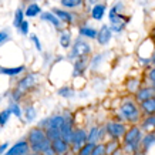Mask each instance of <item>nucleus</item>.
<instances>
[{
    "mask_svg": "<svg viewBox=\"0 0 155 155\" xmlns=\"http://www.w3.org/2000/svg\"><path fill=\"white\" fill-rule=\"evenodd\" d=\"M47 140V134L40 130V128H34L30 131L28 134V142H30V145H37V144H41L43 141H46Z\"/></svg>",
    "mask_w": 155,
    "mask_h": 155,
    "instance_id": "423d86ee",
    "label": "nucleus"
},
{
    "mask_svg": "<svg viewBox=\"0 0 155 155\" xmlns=\"http://www.w3.org/2000/svg\"><path fill=\"white\" fill-rule=\"evenodd\" d=\"M120 111H121L122 117L127 118L128 121H131V122L138 121V118H140V110H138V107L135 105V103H134V101H130V100H127L125 103L122 104L121 108H120Z\"/></svg>",
    "mask_w": 155,
    "mask_h": 155,
    "instance_id": "f03ea898",
    "label": "nucleus"
},
{
    "mask_svg": "<svg viewBox=\"0 0 155 155\" xmlns=\"http://www.w3.org/2000/svg\"><path fill=\"white\" fill-rule=\"evenodd\" d=\"M142 128H144V130H152V128H155V114L154 115H150L147 120H144Z\"/></svg>",
    "mask_w": 155,
    "mask_h": 155,
    "instance_id": "c85d7f7f",
    "label": "nucleus"
},
{
    "mask_svg": "<svg viewBox=\"0 0 155 155\" xmlns=\"http://www.w3.org/2000/svg\"><path fill=\"white\" fill-rule=\"evenodd\" d=\"M140 142H141V130L138 127L130 128V131H127L125 135H124L125 150L130 151V152H137L138 147H140Z\"/></svg>",
    "mask_w": 155,
    "mask_h": 155,
    "instance_id": "f257e3e1",
    "label": "nucleus"
},
{
    "mask_svg": "<svg viewBox=\"0 0 155 155\" xmlns=\"http://www.w3.org/2000/svg\"><path fill=\"white\" fill-rule=\"evenodd\" d=\"M105 12H107V6L104 5V3H97L91 9V17L94 20H97V21H100V20H103Z\"/></svg>",
    "mask_w": 155,
    "mask_h": 155,
    "instance_id": "f8f14e48",
    "label": "nucleus"
},
{
    "mask_svg": "<svg viewBox=\"0 0 155 155\" xmlns=\"http://www.w3.org/2000/svg\"><path fill=\"white\" fill-rule=\"evenodd\" d=\"M94 147H95V142H85L84 145L78 150V155H91Z\"/></svg>",
    "mask_w": 155,
    "mask_h": 155,
    "instance_id": "b1692460",
    "label": "nucleus"
},
{
    "mask_svg": "<svg viewBox=\"0 0 155 155\" xmlns=\"http://www.w3.org/2000/svg\"><path fill=\"white\" fill-rule=\"evenodd\" d=\"M100 137H101V131L97 127H93L88 137H87V142H97V140H98Z\"/></svg>",
    "mask_w": 155,
    "mask_h": 155,
    "instance_id": "a878e982",
    "label": "nucleus"
},
{
    "mask_svg": "<svg viewBox=\"0 0 155 155\" xmlns=\"http://www.w3.org/2000/svg\"><path fill=\"white\" fill-rule=\"evenodd\" d=\"M6 38H7V33H6V31H2V33H0V43H3Z\"/></svg>",
    "mask_w": 155,
    "mask_h": 155,
    "instance_id": "ea45409f",
    "label": "nucleus"
},
{
    "mask_svg": "<svg viewBox=\"0 0 155 155\" xmlns=\"http://www.w3.org/2000/svg\"><path fill=\"white\" fill-rule=\"evenodd\" d=\"M51 147L57 155H63L68 151V142L63 138H57V140L51 141Z\"/></svg>",
    "mask_w": 155,
    "mask_h": 155,
    "instance_id": "1a4fd4ad",
    "label": "nucleus"
},
{
    "mask_svg": "<svg viewBox=\"0 0 155 155\" xmlns=\"http://www.w3.org/2000/svg\"><path fill=\"white\" fill-rule=\"evenodd\" d=\"M58 94L61 97H64V98H71L73 95H74V91L70 88V87H63V88L58 90Z\"/></svg>",
    "mask_w": 155,
    "mask_h": 155,
    "instance_id": "7c9ffc66",
    "label": "nucleus"
},
{
    "mask_svg": "<svg viewBox=\"0 0 155 155\" xmlns=\"http://www.w3.org/2000/svg\"><path fill=\"white\" fill-rule=\"evenodd\" d=\"M111 37H113L111 27L107 26V24L101 26V28L98 30V34H97V41H98L100 46H107L108 43H110V40H111Z\"/></svg>",
    "mask_w": 155,
    "mask_h": 155,
    "instance_id": "39448f33",
    "label": "nucleus"
},
{
    "mask_svg": "<svg viewBox=\"0 0 155 155\" xmlns=\"http://www.w3.org/2000/svg\"><path fill=\"white\" fill-rule=\"evenodd\" d=\"M83 3H84V0H60V5L66 9H77V7L83 6Z\"/></svg>",
    "mask_w": 155,
    "mask_h": 155,
    "instance_id": "aec40b11",
    "label": "nucleus"
},
{
    "mask_svg": "<svg viewBox=\"0 0 155 155\" xmlns=\"http://www.w3.org/2000/svg\"><path fill=\"white\" fill-rule=\"evenodd\" d=\"M43 154L44 155H54L56 152H54V150H53V147H48V148H46V150L43 151Z\"/></svg>",
    "mask_w": 155,
    "mask_h": 155,
    "instance_id": "58836bf2",
    "label": "nucleus"
},
{
    "mask_svg": "<svg viewBox=\"0 0 155 155\" xmlns=\"http://www.w3.org/2000/svg\"><path fill=\"white\" fill-rule=\"evenodd\" d=\"M88 66V60H87V56H83V57H78L74 63V75H81L84 74L85 68Z\"/></svg>",
    "mask_w": 155,
    "mask_h": 155,
    "instance_id": "9d476101",
    "label": "nucleus"
},
{
    "mask_svg": "<svg viewBox=\"0 0 155 155\" xmlns=\"http://www.w3.org/2000/svg\"><path fill=\"white\" fill-rule=\"evenodd\" d=\"M111 155H122V151L120 150V148H118V150H115V151H114V152H113V154H111Z\"/></svg>",
    "mask_w": 155,
    "mask_h": 155,
    "instance_id": "a19ab883",
    "label": "nucleus"
},
{
    "mask_svg": "<svg viewBox=\"0 0 155 155\" xmlns=\"http://www.w3.org/2000/svg\"><path fill=\"white\" fill-rule=\"evenodd\" d=\"M90 53H91V47H90V44L84 40H75L74 46L71 48V53H70V58H78V57H83V56H88Z\"/></svg>",
    "mask_w": 155,
    "mask_h": 155,
    "instance_id": "7ed1b4c3",
    "label": "nucleus"
},
{
    "mask_svg": "<svg viewBox=\"0 0 155 155\" xmlns=\"http://www.w3.org/2000/svg\"><path fill=\"white\" fill-rule=\"evenodd\" d=\"M60 46L63 48H68L71 46V34H70V31H61V34H60Z\"/></svg>",
    "mask_w": 155,
    "mask_h": 155,
    "instance_id": "4be33fe9",
    "label": "nucleus"
},
{
    "mask_svg": "<svg viewBox=\"0 0 155 155\" xmlns=\"http://www.w3.org/2000/svg\"><path fill=\"white\" fill-rule=\"evenodd\" d=\"M10 114H12L10 110H5V111H2V113H0V125H2V127L6 125V122H7V120H9Z\"/></svg>",
    "mask_w": 155,
    "mask_h": 155,
    "instance_id": "2f4dec72",
    "label": "nucleus"
},
{
    "mask_svg": "<svg viewBox=\"0 0 155 155\" xmlns=\"http://www.w3.org/2000/svg\"><path fill=\"white\" fill-rule=\"evenodd\" d=\"M148 78H150V80L152 81V84H154V83H155V67H154V68H152V70L150 71V73H148Z\"/></svg>",
    "mask_w": 155,
    "mask_h": 155,
    "instance_id": "4c0bfd02",
    "label": "nucleus"
},
{
    "mask_svg": "<svg viewBox=\"0 0 155 155\" xmlns=\"http://www.w3.org/2000/svg\"><path fill=\"white\" fill-rule=\"evenodd\" d=\"M141 108H142V111H144L145 114H148V115H154L155 114V97L148 98V100H145V101H142Z\"/></svg>",
    "mask_w": 155,
    "mask_h": 155,
    "instance_id": "a211bd4d",
    "label": "nucleus"
},
{
    "mask_svg": "<svg viewBox=\"0 0 155 155\" xmlns=\"http://www.w3.org/2000/svg\"><path fill=\"white\" fill-rule=\"evenodd\" d=\"M28 150V144L27 142H17V144H14L12 148H10L7 152H6V155H24L26 152H27Z\"/></svg>",
    "mask_w": 155,
    "mask_h": 155,
    "instance_id": "9b49d317",
    "label": "nucleus"
},
{
    "mask_svg": "<svg viewBox=\"0 0 155 155\" xmlns=\"http://www.w3.org/2000/svg\"><path fill=\"white\" fill-rule=\"evenodd\" d=\"M10 111H12L16 117H19V118L21 117V111H20V108L17 104H12V105H10Z\"/></svg>",
    "mask_w": 155,
    "mask_h": 155,
    "instance_id": "f704fd0d",
    "label": "nucleus"
},
{
    "mask_svg": "<svg viewBox=\"0 0 155 155\" xmlns=\"http://www.w3.org/2000/svg\"><path fill=\"white\" fill-rule=\"evenodd\" d=\"M81 37H87V38H97V34H98V30H95L94 27L91 26H83L78 30Z\"/></svg>",
    "mask_w": 155,
    "mask_h": 155,
    "instance_id": "6ab92c4d",
    "label": "nucleus"
},
{
    "mask_svg": "<svg viewBox=\"0 0 155 155\" xmlns=\"http://www.w3.org/2000/svg\"><path fill=\"white\" fill-rule=\"evenodd\" d=\"M73 134H74V131H73V127H71V122L66 120L64 125L61 127V138L66 140L67 142H71L73 141Z\"/></svg>",
    "mask_w": 155,
    "mask_h": 155,
    "instance_id": "2eb2a0df",
    "label": "nucleus"
},
{
    "mask_svg": "<svg viewBox=\"0 0 155 155\" xmlns=\"http://www.w3.org/2000/svg\"><path fill=\"white\" fill-rule=\"evenodd\" d=\"M6 148H7V144H3V145L0 147V154H2V152H3V151H5Z\"/></svg>",
    "mask_w": 155,
    "mask_h": 155,
    "instance_id": "c03bdc74",
    "label": "nucleus"
},
{
    "mask_svg": "<svg viewBox=\"0 0 155 155\" xmlns=\"http://www.w3.org/2000/svg\"><path fill=\"white\" fill-rule=\"evenodd\" d=\"M41 13V9H40V6L37 3H31V5L27 6V9H26V16L27 17H36L37 14Z\"/></svg>",
    "mask_w": 155,
    "mask_h": 155,
    "instance_id": "412c9836",
    "label": "nucleus"
},
{
    "mask_svg": "<svg viewBox=\"0 0 155 155\" xmlns=\"http://www.w3.org/2000/svg\"><path fill=\"white\" fill-rule=\"evenodd\" d=\"M46 134H47V138L50 141H54L57 138H61V130L60 128H47L46 130Z\"/></svg>",
    "mask_w": 155,
    "mask_h": 155,
    "instance_id": "393cba45",
    "label": "nucleus"
},
{
    "mask_svg": "<svg viewBox=\"0 0 155 155\" xmlns=\"http://www.w3.org/2000/svg\"><path fill=\"white\" fill-rule=\"evenodd\" d=\"M21 71H24L23 66L14 67V68H5V67H0V73H2V74H6V75H17V74H20Z\"/></svg>",
    "mask_w": 155,
    "mask_h": 155,
    "instance_id": "5701e85b",
    "label": "nucleus"
},
{
    "mask_svg": "<svg viewBox=\"0 0 155 155\" xmlns=\"http://www.w3.org/2000/svg\"><path fill=\"white\" fill-rule=\"evenodd\" d=\"M41 19L46 20V21H48V23H51L56 28H60L61 27V20L58 19V17H57L53 12H46V13H41Z\"/></svg>",
    "mask_w": 155,
    "mask_h": 155,
    "instance_id": "dca6fc26",
    "label": "nucleus"
},
{
    "mask_svg": "<svg viewBox=\"0 0 155 155\" xmlns=\"http://www.w3.org/2000/svg\"><path fill=\"white\" fill-rule=\"evenodd\" d=\"M151 64H152V66L155 67V53L152 54V56H151Z\"/></svg>",
    "mask_w": 155,
    "mask_h": 155,
    "instance_id": "79ce46f5",
    "label": "nucleus"
},
{
    "mask_svg": "<svg viewBox=\"0 0 155 155\" xmlns=\"http://www.w3.org/2000/svg\"><path fill=\"white\" fill-rule=\"evenodd\" d=\"M64 122H66L64 117H61V115H56V117L48 118L47 121H44L41 125H46L47 128H60L61 130V127L64 125Z\"/></svg>",
    "mask_w": 155,
    "mask_h": 155,
    "instance_id": "ddd939ff",
    "label": "nucleus"
},
{
    "mask_svg": "<svg viewBox=\"0 0 155 155\" xmlns=\"http://www.w3.org/2000/svg\"><path fill=\"white\" fill-rule=\"evenodd\" d=\"M31 40H33V43L36 44V47H37L38 51H41V44H40V40H38V37L36 36V34H33V36H31Z\"/></svg>",
    "mask_w": 155,
    "mask_h": 155,
    "instance_id": "e433bc0d",
    "label": "nucleus"
},
{
    "mask_svg": "<svg viewBox=\"0 0 155 155\" xmlns=\"http://www.w3.org/2000/svg\"><path fill=\"white\" fill-rule=\"evenodd\" d=\"M26 117H27L28 121L34 120V117H36V110H34L33 107H28L27 110H26Z\"/></svg>",
    "mask_w": 155,
    "mask_h": 155,
    "instance_id": "72a5a7b5",
    "label": "nucleus"
},
{
    "mask_svg": "<svg viewBox=\"0 0 155 155\" xmlns=\"http://www.w3.org/2000/svg\"><path fill=\"white\" fill-rule=\"evenodd\" d=\"M53 13L56 14L57 17L61 20V21H64L67 24H71L74 21V16L70 13V12H67V10H63V9H53Z\"/></svg>",
    "mask_w": 155,
    "mask_h": 155,
    "instance_id": "4468645a",
    "label": "nucleus"
},
{
    "mask_svg": "<svg viewBox=\"0 0 155 155\" xmlns=\"http://www.w3.org/2000/svg\"><path fill=\"white\" fill-rule=\"evenodd\" d=\"M91 155H105V145H103V144L95 145L94 150H93V154H91Z\"/></svg>",
    "mask_w": 155,
    "mask_h": 155,
    "instance_id": "473e14b6",
    "label": "nucleus"
},
{
    "mask_svg": "<svg viewBox=\"0 0 155 155\" xmlns=\"http://www.w3.org/2000/svg\"><path fill=\"white\" fill-rule=\"evenodd\" d=\"M115 150H118V142L117 140H114V141L108 142L107 145H105V155H111Z\"/></svg>",
    "mask_w": 155,
    "mask_h": 155,
    "instance_id": "c756f323",
    "label": "nucleus"
},
{
    "mask_svg": "<svg viewBox=\"0 0 155 155\" xmlns=\"http://www.w3.org/2000/svg\"><path fill=\"white\" fill-rule=\"evenodd\" d=\"M154 142H155V134L150 132V134H148V135H145V137H144V140H142V148L147 151L151 145H152V144H154Z\"/></svg>",
    "mask_w": 155,
    "mask_h": 155,
    "instance_id": "bb28decb",
    "label": "nucleus"
},
{
    "mask_svg": "<svg viewBox=\"0 0 155 155\" xmlns=\"http://www.w3.org/2000/svg\"><path fill=\"white\" fill-rule=\"evenodd\" d=\"M152 87H154V88H155V83H154V84H152Z\"/></svg>",
    "mask_w": 155,
    "mask_h": 155,
    "instance_id": "49530a36",
    "label": "nucleus"
},
{
    "mask_svg": "<svg viewBox=\"0 0 155 155\" xmlns=\"http://www.w3.org/2000/svg\"><path fill=\"white\" fill-rule=\"evenodd\" d=\"M87 137L88 135L85 134L84 130H75L74 134H73V141H71L73 147H74L75 150H80L81 147L87 142Z\"/></svg>",
    "mask_w": 155,
    "mask_h": 155,
    "instance_id": "0eeeda50",
    "label": "nucleus"
},
{
    "mask_svg": "<svg viewBox=\"0 0 155 155\" xmlns=\"http://www.w3.org/2000/svg\"><path fill=\"white\" fill-rule=\"evenodd\" d=\"M34 83H36V78H34L33 74L26 75L23 80H20V83H19V91H26L30 87H33Z\"/></svg>",
    "mask_w": 155,
    "mask_h": 155,
    "instance_id": "f3484780",
    "label": "nucleus"
},
{
    "mask_svg": "<svg viewBox=\"0 0 155 155\" xmlns=\"http://www.w3.org/2000/svg\"><path fill=\"white\" fill-rule=\"evenodd\" d=\"M152 97H155L154 87H144V88L137 90V93H135V98L140 103H142V101H145L148 98H152Z\"/></svg>",
    "mask_w": 155,
    "mask_h": 155,
    "instance_id": "6e6552de",
    "label": "nucleus"
},
{
    "mask_svg": "<svg viewBox=\"0 0 155 155\" xmlns=\"http://www.w3.org/2000/svg\"><path fill=\"white\" fill-rule=\"evenodd\" d=\"M19 28H20V33H21V34H27L28 33V23L26 21V20H24L23 23L20 24Z\"/></svg>",
    "mask_w": 155,
    "mask_h": 155,
    "instance_id": "c9c22d12",
    "label": "nucleus"
},
{
    "mask_svg": "<svg viewBox=\"0 0 155 155\" xmlns=\"http://www.w3.org/2000/svg\"><path fill=\"white\" fill-rule=\"evenodd\" d=\"M24 21V13L20 9L16 10V14H14V20H13V26L14 27H20V24Z\"/></svg>",
    "mask_w": 155,
    "mask_h": 155,
    "instance_id": "cd10ccee",
    "label": "nucleus"
},
{
    "mask_svg": "<svg viewBox=\"0 0 155 155\" xmlns=\"http://www.w3.org/2000/svg\"><path fill=\"white\" fill-rule=\"evenodd\" d=\"M154 36H155V28H154Z\"/></svg>",
    "mask_w": 155,
    "mask_h": 155,
    "instance_id": "de8ad7c7",
    "label": "nucleus"
},
{
    "mask_svg": "<svg viewBox=\"0 0 155 155\" xmlns=\"http://www.w3.org/2000/svg\"><path fill=\"white\" fill-rule=\"evenodd\" d=\"M98 2H100V0H88V3H90V5H91V6L97 5V3H98Z\"/></svg>",
    "mask_w": 155,
    "mask_h": 155,
    "instance_id": "37998d69",
    "label": "nucleus"
},
{
    "mask_svg": "<svg viewBox=\"0 0 155 155\" xmlns=\"http://www.w3.org/2000/svg\"><path fill=\"white\" fill-rule=\"evenodd\" d=\"M105 130H107V132L113 137L114 140H118V138L124 137L125 132H127L125 125H124V124H120V122H108Z\"/></svg>",
    "mask_w": 155,
    "mask_h": 155,
    "instance_id": "20e7f679",
    "label": "nucleus"
},
{
    "mask_svg": "<svg viewBox=\"0 0 155 155\" xmlns=\"http://www.w3.org/2000/svg\"><path fill=\"white\" fill-rule=\"evenodd\" d=\"M28 155H40L38 152H34V154H28Z\"/></svg>",
    "mask_w": 155,
    "mask_h": 155,
    "instance_id": "a18cd8bd",
    "label": "nucleus"
}]
</instances>
